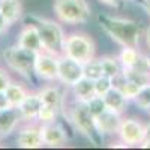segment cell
<instances>
[{
	"label": "cell",
	"instance_id": "obj_8",
	"mask_svg": "<svg viewBox=\"0 0 150 150\" xmlns=\"http://www.w3.org/2000/svg\"><path fill=\"white\" fill-rule=\"evenodd\" d=\"M117 138L126 144V147L140 146L146 138V123L135 117H123Z\"/></svg>",
	"mask_w": 150,
	"mask_h": 150
},
{
	"label": "cell",
	"instance_id": "obj_21",
	"mask_svg": "<svg viewBox=\"0 0 150 150\" xmlns=\"http://www.w3.org/2000/svg\"><path fill=\"white\" fill-rule=\"evenodd\" d=\"M104 99H105V102H107L108 110L116 111V112H120V114H123V112L126 111V107H128V102H129L116 86L112 87V89L104 96Z\"/></svg>",
	"mask_w": 150,
	"mask_h": 150
},
{
	"label": "cell",
	"instance_id": "obj_4",
	"mask_svg": "<svg viewBox=\"0 0 150 150\" xmlns=\"http://www.w3.org/2000/svg\"><path fill=\"white\" fill-rule=\"evenodd\" d=\"M68 119L74 125V128L77 129L83 137L93 144H99L101 141V135H99L95 123V116L92 114L90 108L87 107L86 102L81 101H74L71 108L68 110Z\"/></svg>",
	"mask_w": 150,
	"mask_h": 150
},
{
	"label": "cell",
	"instance_id": "obj_18",
	"mask_svg": "<svg viewBox=\"0 0 150 150\" xmlns=\"http://www.w3.org/2000/svg\"><path fill=\"white\" fill-rule=\"evenodd\" d=\"M71 93L74 96V101L87 102L95 95V81L87 77H83L71 87Z\"/></svg>",
	"mask_w": 150,
	"mask_h": 150
},
{
	"label": "cell",
	"instance_id": "obj_34",
	"mask_svg": "<svg viewBox=\"0 0 150 150\" xmlns=\"http://www.w3.org/2000/svg\"><path fill=\"white\" fill-rule=\"evenodd\" d=\"M146 138H150V122L146 123ZM144 138V140H146Z\"/></svg>",
	"mask_w": 150,
	"mask_h": 150
},
{
	"label": "cell",
	"instance_id": "obj_39",
	"mask_svg": "<svg viewBox=\"0 0 150 150\" xmlns=\"http://www.w3.org/2000/svg\"><path fill=\"white\" fill-rule=\"evenodd\" d=\"M0 138H2V134H0Z\"/></svg>",
	"mask_w": 150,
	"mask_h": 150
},
{
	"label": "cell",
	"instance_id": "obj_38",
	"mask_svg": "<svg viewBox=\"0 0 150 150\" xmlns=\"http://www.w3.org/2000/svg\"><path fill=\"white\" fill-rule=\"evenodd\" d=\"M143 3H150V0H143Z\"/></svg>",
	"mask_w": 150,
	"mask_h": 150
},
{
	"label": "cell",
	"instance_id": "obj_2",
	"mask_svg": "<svg viewBox=\"0 0 150 150\" xmlns=\"http://www.w3.org/2000/svg\"><path fill=\"white\" fill-rule=\"evenodd\" d=\"M29 20H30L29 23L35 24L38 32H39L44 51H48L56 56L63 54V45H65V38H66L63 24L57 20L38 17V15H30Z\"/></svg>",
	"mask_w": 150,
	"mask_h": 150
},
{
	"label": "cell",
	"instance_id": "obj_9",
	"mask_svg": "<svg viewBox=\"0 0 150 150\" xmlns=\"http://www.w3.org/2000/svg\"><path fill=\"white\" fill-rule=\"evenodd\" d=\"M84 77V65L65 54L59 56V75L57 83L63 87H71Z\"/></svg>",
	"mask_w": 150,
	"mask_h": 150
},
{
	"label": "cell",
	"instance_id": "obj_26",
	"mask_svg": "<svg viewBox=\"0 0 150 150\" xmlns=\"http://www.w3.org/2000/svg\"><path fill=\"white\" fill-rule=\"evenodd\" d=\"M87 104V107L90 108V111H92V114L95 116V117H98V116H101L102 112H105L107 110H108V107H107V102H105V99H104V96H99V95H93L89 101L86 102Z\"/></svg>",
	"mask_w": 150,
	"mask_h": 150
},
{
	"label": "cell",
	"instance_id": "obj_30",
	"mask_svg": "<svg viewBox=\"0 0 150 150\" xmlns=\"http://www.w3.org/2000/svg\"><path fill=\"white\" fill-rule=\"evenodd\" d=\"M11 26H9V23L5 20V17L0 14V36L2 35H5L6 32H8V29H9Z\"/></svg>",
	"mask_w": 150,
	"mask_h": 150
},
{
	"label": "cell",
	"instance_id": "obj_24",
	"mask_svg": "<svg viewBox=\"0 0 150 150\" xmlns=\"http://www.w3.org/2000/svg\"><path fill=\"white\" fill-rule=\"evenodd\" d=\"M102 65H101V59L95 57L92 60H89L87 63H84V77L90 78V80H98L99 77H102Z\"/></svg>",
	"mask_w": 150,
	"mask_h": 150
},
{
	"label": "cell",
	"instance_id": "obj_11",
	"mask_svg": "<svg viewBox=\"0 0 150 150\" xmlns=\"http://www.w3.org/2000/svg\"><path fill=\"white\" fill-rule=\"evenodd\" d=\"M17 45L29 50V51H33V53L44 51V45L41 41L39 32H38L36 26L32 23H26L20 29L17 35Z\"/></svg>",
	"mask_w": 150,
	"mask_h": 150
},
{
	"label": "cell",
	"instance_id": "obj_37",
	"mask_svg": "<svg viewBox=\"0 0 150 150\" xmlns=\"http://www.w3.org/2000/svg\"><path fill=\"white\" fill-rule=\"evenodd\" d=\"M146 112H147V114H149V116H150V107H149V108H147V111H146Z\"/></svg>",
	"mask_w": 150,
	"mask_h": 150
},
{
	"label": "cell",
	"instance_id": "obj_14",
	"mask_svg": "<svg viewBox=\"0 0 150 150\" xmlns=\"http://www.w3.org/2000/svg\"><path fill=\"white\" fill-rule=\"evenodd\" d=\"M41 105H42V101H41L39 93L29 92V95L24 98V101L17 107L20 111V116L23 119V123H35Z\"/></svg>",
	"mask_w": 150,
	"mask_h": 150
},
{
	"label": "cell",
	"instance_id": "obj_23",
	"mask_svg": "<svg viewBox=\"0 0 150 150\" xmlns=\"http://www.w3.org/2000/svg\"><path fill=\"white\" fill-rule=\"evenodd\" d=\"M59 110L51 107V105H47V104H42L41 108H39V112H38V117H36V122H39V125L42 123H53L57 120L59 117Z\"/></svg>",
	"mask_w": 150,
	"mask_h": 150
},
{
	"label": "cell",
	"instance_id": "obj_35",
	"mask_svg": "<svg viewBox=\"0 0 150 150\" xmlns=\"http://www.w3.org/2000/svg\"><path fill=\"white\" fill-rule=\"evenodd\" d=\"M144 11H146V14L150 17V3H144Z\"/></svg>",
	"mask_w": 150,
	"mask_h": 150
},
{
	"label": "cell",
	"instance_id": "obj_7",
	"mask_svg": "<svg viewBox=\"0 0 150 150\" xmlns=\"http://www.w3.org/2000/svg\"><path fill=\"white\" fill-rule=\"evenodd\" d=\"M33 74L45 83H57L59 56L51 54L48 51L36 53L35 63H33Z\"/></svg>",
	"mask_w": 150,
	"mask_h": 150
},
{
	"label": "cell",
	"instance_id": "obj_32",
	"mask_svg": "<svg viewBox=\"0 0 150 150\" xmlns=\"http://www.w3.org/2000/svg\"><path fill=\"white\" fill-rule=\"evenodd\" d=\"M143 39H144V42H146V47L149 48V53H150V24L146 27V30H144V36H143Z\"/></svg>",
	"mask_w": 150,
	"mask_h": 150
},
{
	"label": "cell",
	"instance_id": "obj_3",
	"mask_svg": "<svg viewBox=\"0 0 150 150\" xmlns=\"http://www.w3.org/2000/svg\"><path fill=\"white\" fill-rule=\"evenodd\" d=\"M53 12L65 26H81L92 18V6L87 0H54Z\"/></svg>",
	"mask_w": 150,
	"mask_h": 150
},
{
	"label": "cell",
	"instance_id": "obj_22",
	"mask_svg": "<svg viewBox=\"0 0 150 150\" xmlns=\"http://www.w3.org/2000/svg\"><path fill=\"white\" fill-rule=\"evenodd\" d=\"M101 59V65H102V72L107 77L114 80L116 77L122 74V65L117 59V56H102Z\"/></svg>",
	"mask_w": 150,
	"mask_h": 150
},
{
	"label": "cell",
	"instance_id": "obj_31",
	"mask_svg": "<svg viewBox=\"0 0 150 150\" xmlns=\"http://www.w3.org/2000/svg\"><path fill=\"white\" fill-rule=\"evenodd\" d=\"M9 102H8V98L5 95V92H0V110H5V108H9Z\"/></svg>",
	"mask_w": 150,
	"mask_h": 150
},
{
	"label": "cell",
	"instance_id": "obj_33",
	"mask_svg": "<svg viewBox=\"0 0 150 150\" xmlns=\"http://www.w3.org/2000/svg\"><path fill=\"white\" fill-rule=\"evenodd\" d=\"M138 147H141V149H150V138H146Z\"/></svg>",
	"mask_w": 150,
	"mask_h": 150
},
{
	"label": "cell",
	"instance_id": "obj_20",
	"mask_svg": "<svg viewBox=\"0 0 150 150\" xmlns=\"http://www.w3.org/2000/svg\"><path fill=\"white\" fill-rule=\"evenodd\" d=\"M143 57L144 54L137 47H122V50L117 54L122 68H135L137 65H140Z\"/></svg>",
	"mask_w": 150,
	"mask_h": 150
},
{
	"label": "cell",
	"instance_id": "obj_27",
	"mask_svg": "<svg viewBox=\"0 0 150 150\" xmlns=\"http://www.w3.org/2000/svg\"><path fill=\"white\" fill-rule=\"evenodd\" d=\"M112 87H114V81H112V78L107 77V75H102V77H99L98 80H95V95L105 96Z\"/></svg>",
	"mask_w": 150,
	"mask_h": 150
},
{
	"label": "cell",
	"instance_id": "obj_29",
	"mask_svg": "<svg viewBox=\"0 0 150 150\" xmlns=\"http://www.w3.org/2000/svg\"><path fill=\"white\" fill-rule=\"evenodd\" d=\"M99 3H102V5H105V6H108V8H120L126 0H98Z\"/></svg>",
	"mask_w": 150,
	"mask_h": 150
},
{
	"label": "cell",
	"instance_id": "obj_16",
	"mask_svg": "<svg viewBox=\"0 0 150 150\" xmlns=\"http://www.w3.org/2000/svg\"><path fill=\"white\" fill-rule=\"evenodd\" d=\"M39 96H41V101L42 104H47V105H51L54 108H57L60 112L65 111V107H66V99H65V95L63 92L60 90L59 86H45L44 89H41L39 92Z\"/></svg>",
	"mask_w": 150,
	"mask_h": 150
},
{
	"label": "cell",
	"instance_id": "obj_5",
	"mask_svg": "<svg viewBox=\"0 0 150 150\" xmlns=\"http://www.w3.org/2000/svg\"><path fill=\"white\" fill-rule=\"evenodd\" d=\"M96 48L98 47L92 35L84 32H71L65 38L63 54L84 65L96 57Z\"/></svg>",
	"mask_w": 150,
	"mask_h": 150
},
{
	"label": "cell",
	"instance_id": "obj_13",
	"mask_svg": "<svg viewBox=\"0 0 150 150\" xmlns=\"http://www.w3.org/2000/svg\"><path fill=\"white\" fill-rule=\"evenodd\" d=\"M39 131H41V137L44 146L48 147H62L68 143V135L66 131L57 125L56 122L53 123H42L39 125Z\"/></svg>",
	"mask_w": 150,
	"mask_h": 150
},
{
	"label": "cell",
	"instance_id": "obj_19",
	"mask_svg": "<svg viewBox=\"0 0 150 150\" xmlns=\"http://www.w3.org/2000/svg\"><path fill=\"white\" fill-rule=\"evenodd\" d=\"M29 89L24 84H21L20 81H15V80H12L9 83V86L6 87V90H5V95L8 98V102L11 107H18L23 101H24V98H26L29 95Z\"/></svg>",
	"mask_w": 150,
	"mask_h": 150
},
{
	"label": "cell",
	"instance_id": "obj_15",
	"mask_svg": "<svg viewBox=\"0 0 150 150\" xmlns=\"http://www.w3.org/2000/svg\"><path fill=\"white\" fill-rule=\"evenodd\" d=\"M21 123H23V119L20 116L18 108L9 107L5 110H0V134H2V138L17 132Z\"/></svg>",
	"mask_w": 150,
	"mask_h": 150
},
{
	"label": "cell",
	"instance_id": "obj_36",
	"mask_svg": "<svg viewBox=\"0 0 150 150\" xmlns=\"http://www.w3.org/2000/svg\"><path fill=\"white\" fill-rule=\"evenodd\" d=\"M146 62H147V66H149V69H150V53L146 54Z\"/></svg>",
	"mask_w": 150,
	"mask_h": 150
},
{
	"label": "cell",
	"instance_id": "obj_12",
	"mask_svg": "<svg viewBox=\"0 0 150 150\" xmlns=\"http://www.w3.org/2000/svg\"><path fill=\"white\" fill-rule=\"evenodd\" d=\"M122 120H123V114L111 111V110H107L101 116L95 117L96 129H98L99 135H101V138L104 140V137H107V135H110V137L117 135Z\"/></svg>",
	"mask_w": 150,
	"mask_h": 150
},
{
	"label": "cell",
	"instance_id": "obj_25",
	"mask_svg": "<svg viewBox=\"0 0 150 150\" xmlns=\"http://www.w3.org/2000/svg\"><path fill=\"white\" fill-rule=\"evenodd\" d=\"M134 104L137 105L138 110L147 111V108L150 107V83L141 86L138 95H137L135 99H134Z\"/></svg>",
	"mask_w": 150,
	"mask_h": 150
},
{
	"label": "cell",
	"instance_id": "obj_28",
	"mask_svg": "<svg viewBox=\"0 0 150 150\" xmlns=\"http://www.w3.org/2000/svg\"><path fill=\"white\" fill-rule=\"evenodd\" d=\"M11 71L8 68H3L0 66V92H5L6 87L9 86V83L12 81V77H11Z\"/></svg>",
	"mask_w": 150,
	"mask_h": 150
},
{
	"label": "cell",
	"instance_id": "obj_17",
	"mask_svg": "<svg viewBox=\"0 0 150 150\" xmlns=\"http://www.w3.org/2000/svg\"><path fill=\"white\" fill-rule=\"evenodd\" d=\"M0 14L5 17L9 26H14L23 17V2L21 0H0Z\"/></svg>",
	"mask_w": 150,
	"mask_h": 150
},
{
	"label": "cell",
	"instance_id": "obj_1",
	"mask_svg": "<svg viewBox=\"0 0 150 150\" xmlns=\"http://www.w3.org/2000/svg\"><path fill=\"white\" fill-rule=\"evenodd\" d=\"M101 29L120 47H137L140 48L144 32L141 26L132 18L99 15L98 17Z\"/></svg>",
	"mask_w": 150,
	"mask_h": 150
},
{
	"label": "cell",
	"instance_id": "obj_10",
	"mask_svg": "<svg viewBox=\"0 0 150 150\" xmlns=\"http://www.w3.org/2000/svg\"><path fill=\"white\" fill-rule=\"evenodd\" d=\"M15 143L21 149H41V147H44L39 126H36L35 123H24L17 131Z\"/></svg>",
	"mask_w": 150,
	"mask_h": 150
},
{
	"label": "cell",
	"instance_id": "obj_6",
	"mask_svg": "<svg viewBox=\"0 0 150 150\" xmlns=\"http://www.w3.org/2000/svg\"><path fill=\"white\" fill-rule=\"evenodd\" d=\"M36 53L29 51L20 45H11L3 48L2 51V60L5 66L21 78H30L33 74V63H35Z\"/></svg>",
	"mask_w": 150,
	"mask_h": 150
}]
</instances>
